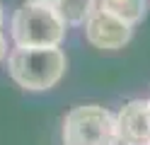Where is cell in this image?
I'll list each match as a JSON object with an SVG mask.
<instances>
[{"mask_svg":"<svg viewBox=\"0 0 150 145\" xmlns=\"http://www.w3.org/2000/svg\"><path fill=\"white\" fill-rule=\"evenodd\" d=\"M7 73L24 90H51L65 75V53L58 46H17L7 56Z\"/></svg>","mask_w":150,"mask_h":145,"instance_id":"obj_1","label":"cell"},{"mask_svg":"<svg viewBox=\"0 0 150 145\" xmlns=\"http://www.w3.org/2000/svg\"><path fill=\"white\" fill-rule=\"evenodd\" d=\"M12 39L17 46H61L65 39V24L51 5L24 3L12 15Z\"/></svg>","mask_w":150,"mask_h":145,"instance_id":"obj_2","label":"cell"},{"mask_svg":"<svg viewBox=\"0 0 150 145\" xmlns=\"http://www.w3.org/2000/svg\"><path fill=\"white\" fill-rule=\"evenodd\" d=\"M63 145H116L114 114L99 104H82L65 114Z\"/></svg>","mask_w":150,"mask_h":145,"instance_id":"obj_3","label":"cell"},{"mask_svg":"<svg viewBox=\"0 0 150 145\" xmlns=\"http://www.w3.org/2000/svg\"><path fill=\"white\" fill-rule=\"evenodd\" d=\"M85 36H87V41L95 48H102V51H116V48H124L131 41L133 27L97 7L95 12L90 15V19L85 22Z\"/></svg>","mask_w":150,"mask_h":145,"instance_id":"obj_4","label":"cell"},{"mask_svg":"<svg viewBox=\"0 0 150 145\" xmlns=\"http://www.w3.org/2000/svg\"><path fill=\"white\" fill-rule=\"evenodd\" d=\"M116 140L124 145H150V102L133 99L114 116Z\"/></svg>","mask_w":150,"mask_h":145,"instance_id":"obj_5","label":"cell"},{"mask_svg":"<svg viewBox=\"0 0 150 145\" xmlns=\"http://www.w3.org/2000/svg\"><path fill=\"white\" fill-rule=\"evenodd\" d=\"M97 3L99 0H53L51 7L63 19V24H85L97 10Z\"/></svg>","mask_w":150,"mask_h":145,"instance_id":"obj_6","label":"cell"},{"mask_svg":"<svg viewBox=\"0 0 150 145\" xmlns=\"http://www.w3.org/2000/svg\"><path fill=\"white\" fill-rule=\"evenodd\" d=\"M99 10H104V12L114 15L121 22L133 27L145 17L148 3L145 0H99Z\"/></svg>","mask_w":150,"mask_h":145,"instance_id":"obj_7","label":"cell"},{"mask_svg":"<svg viewBox=\"0 0 150 145\" xmlns=\"http://www.w3.org/2000/svg\"><path fill=\"white\" fill-rule=\"evenodd\" d=\"M7 56V41H5V36H3V32H0V61Z\"/></svg>","mask_w":150,"mask_h":145,"instance_id":"obj_8","label":"cell"},{"mask_svg":"<svg viewBox=\"0 0 150 145\" xmlns=\"http://www.w3.org/2000/svg\"><path fill=\"white\" fill-rule=\"evenodd\" d=\"M27 3H39V5H53V0H27Z\"/></svg>","mask_w":150,"mask_h":145,"instance_id":"obj_9","label":"cell"},{"mask_svg":"<svg viewBox=\"0 0 150 145\" xmlns=\"http://www.w3.org/2000/svg\"><path fill=\"white\" fill-rule=\"evenodd\" d=\"M0 24H3V5H0Z\"/></svg>","mask_w":150,"mask_h":145,"instance_id":"obj_10","label":"cell"},{"mask_svg":"<svg viewBox=\"0 0 150 145\" xmlns=\"http://www.w3.org/2000/svg\"><path fill=\"white\" fill-rule=\"evenodd\" d=\"M148 102H150V99H148Z\"/></svg>","mask_w":150,"mask_h":145,"instance_id":"obj_11","label":"cell"}]
</instances>
